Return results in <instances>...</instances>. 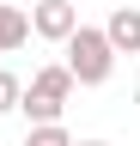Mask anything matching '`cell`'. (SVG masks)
Listing matches in <instances>:
<instances>
[{
	"mask_svg": "<svg viewBox=\"0 0 140 146\" xmlns=\"http://www.w3.org/2000/svg\"><path fill=\"white\" fill-rule=\"evenodd\" d=\"M61 55H67V79L73 85H110V73H116V49L104 43V31L98 25H79L73 36L61 43Z\"/></svg>",
	"mask_w": 140,
	"mask_h": 146,
	"instance_id": "obj_1",
	"label": "cell"
},
{
	"mask_svg": "<svg viewBox=\"0 0 140 146\" xmlns=\"http://www.w3.org/2000/svg\"><path fill=\"white\" fill-rule=\"evenodd\" d=\"M67 98H73V79H67V67L61 61H49L31 73V85L19 91V110H25V122L31 128H49V122H61L67 116Z\"/></svg>",
	"mask_w": 140,
	"mask_h": 146,
	"instance_id": "obj_2",
	"label": "cell"
},
{
	"mask_svg": "<svg viewBox=\"0 0 140 146\" xmlns=\"http://www.w3.org/2000/svg\"><path fill=\"white\" fill-rule=\"evenodd\" d=\"M73 31H79V6H73V0H37V6H31V36L67 43Z\"/></svg>",
	"mask_w": 140,
	"mask_h": 146,
	"instance_id": "obj_3",
	"label": "cell"
},
{
	"mask_svg": "<svg viewBox=\"0 0 140 146\" xmlns=\"http://www.w3.org/2000/svg\"><path fill=\"white\" fill-rule=\"evenodd\" d=\"M104 43H110L116 55H140V6H116L110 25H98Z\"/></svg>",
	"mask_w": 140,
	"mask_h": 146,
	"instance_id": "obj_4",
	"label": "cell"
},
{
	"mask_svg": "<svg viewBox=\"0 0 140 146\" xmlns=\"http://www.w3.org/2000/svg\"><path fill=\"white\" fill-rule=\"evenodd\" d=\"M25 43H31V12L12 6V0H0V55H12Z\"/></svg>",
	"mask_w": 140,
	"mask_h": 146,
	"instance_id": "obj_5",
	"label": "cell"
},
{
	"mask_svg": "<svg viewBox=\"0 0 140 146\" xmlns=\"http://www.w3.org/2000/svg\"><path fill=\"white\" fill-rule=\"evenodd\" d=\"M25 146H73V134H67L61 122H49V128H31V134H25Z\"/></svg>",
	"mask_w": 140,
	"mask_h": 146,
	"instance_id": "obj_6",
	"label": "cell"
},
{
	"mask_svg": "<svg viewBox=\"0 0 140 146\" xmlns=\"http://www.w3.org/2000/svg\"><path fill=\"white\" fill-rule=\"evenodd\" d=\"M19 91H25V79L0 67V116H6V110H19Z\"/></svg>",
	"mask_w": 140,
	"mask_h": 146,
	"instance_id": "obj_7",
	"label": "cell"
},
{
	"mask_svg": "<svg viewBox=\"0 0 140 146\" xmlns=\"http://www.w3.org/2000/svg\"><path fill=\"white\" fill-rule=\"evenodd\" d=\"M73 146H110V140H73Z\"/></svg>",
	"mask_w": 140,
	"mask_h": 146,
	"instance_id": "obj_8",
	"label": "cell"
}]
</instances>
